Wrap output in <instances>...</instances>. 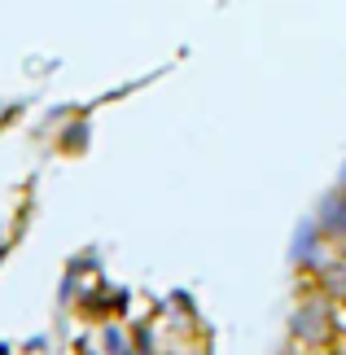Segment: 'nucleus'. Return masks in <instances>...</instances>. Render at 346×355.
I'll return each instance as SVG.
<instances>
[{"mask_svg": "<svg viewBox=\"0 0 346 355\" xmlns=\"http://www.w3.org/2000/svg\"><path fill=\"white\" fill-rule=\"evenodd\" d=\"M320 228H325V233L346 237V193H329L320 202Z\"/></svg>", "mask_w": 346, "mask_h": 355, "instance_id": "1", "label": "nucleus"}]
</instances>
